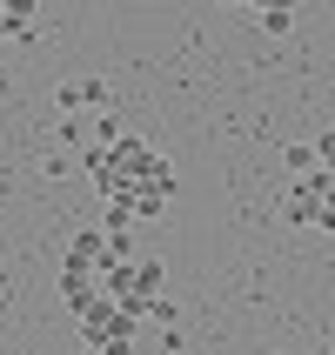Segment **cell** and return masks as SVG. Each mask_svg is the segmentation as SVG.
I'll return each mask as SVG.
<instances>
[{"label":"cell","mask_w":335,"mask_h":355,"mask_svg":"<svg viewBox=\"0 0 335 355\" xmlns=\"http://www.w3.org/2000/svg\"><path fill=\"white\" fill-rule=\"evenodd\" d=\"M101 295H108V302H121V309L135 315L148 295H168V268H161V261H148V255L114 261V268H101Z\"/></svg>","instance_id":"obj_1"},{"label":"cell","mask_w":335,"mask_h":355,"mask_svg":"<svg viewBox=\"0 0 335 355\" xmlns=\"http://www.w3.org/2000/svg\"><path fill=\"white\" fill-rule=\"evenodd\" d=\"M121 135H128V128H121V121H114V114H101V121H94V148H114V141H121Z\"/></svg>","instance_id":"obj_10"},{"label":"cell","mask_w":335,"mask_h":355,"mask_svg":"<svg viewBox=\"0 0 335 355\" xmlns=\"http://www.w3.org/2000/svg\"><path fill=\"white\" fill-rule=\"evenodd\" d=\"M135 329H141V322L128 315L121 302H94V309L80 315V342L101 349V355H128V349H135Z\"/></svg>","instance_id":"obj_2"},{"label":"cell","mask_w":335,"mask_h":355,"mask_svg":"<svg viewBox=\"0 0 335 355\" xmlns=\"http://www.w3.org/2000/svg\"><path fill=\"white\" fill-rule=\"evenodd\" d=\"M101 101H108V80H101V74H80V80H60V87H54L60 114H80V107H101Z\"/></svg>","instance_id":"obj_4"},{"label":"cell","mask_w":335,"mask_h":355,"mask_svg":"<svg viewBox=\"0 0 335 355\" xmlns=\"http://www.w3.org/2000/svg\"><path fill=\"white\" fill-rule=\"evenodd\" d=\"M60 261H74V268H108V235H74Z\"/></svg>","instance_id":"obj_5"},{"label":"cell","mask_w":335,"mask_h":355,"mask_svg":"<svg viewBox=\"0 0 335 355\" xmlns=\"http://www.w3.org/2000/svg\"><path fill=\"white\" fill-rule=\"evenodd\" d=\"M248 7H255V20L268 34H289V27H295V0H248Z\"/></svg>","instance_id":"obj_6"},{"label":"cell","mask_w":335,"mask_h":355,"mask_svg":"<svg viewBox=\"0 0 335 355\" xmlns=\"http://www.w3.org/2000/svg\"><path fill=\"white\" fill-rule=\"evenodd\" d=\"M128 221H135V201H128V195H108V208H101V228L114 235V228H128Z\"/></svg>","instance_id":"obj_9"},{"label":"cell","mask_w":335,"mask_h":355,"mask_svg":"<svg viewBox=\"0 0 335 355\" xmlns=\"http://www.w3.org/2000/svg\"><path fill=\"white\" fill-rule=\"evenodd\" d=\"M0 94H7V74H0Z\"/></svg>","instance_id":"obj_11"},{"label":"cell","mask_w":335,"mask_h":355,"mask_svg":"<svg viewBox=\"0 0 335 355\" xmlns=\"http://www.w3.org/2000/svg\"><path fill=\"white\" fill-rule=\"evenodd\" d=\"M34 7H40V0H0V20L14 27V40L27 34V27H34Z\"/></svg>","instance_id":"obj_8"},{"label":"cell","mask_w":335,"mask_h":355,"mask_svg":"<svg viewBox=\"0 0 335 355\" xmlns=\"http://www.w3.org/2000/svg\"><path fill=\"white\" fill-rule=\"evenodd\" d=\"M60 302H67L74 315H87L94 302H108V295H101V268H74V261H60Z\"/></svg>","instance_id":"obj_3"},{"label":"cell","mask_w":335,"mask_h":355,"mask_svg":"<svg viewBox=\"0 0 335 355\" xmlns=\"http://www.w3.org/2000/svg\"><path fill=\"white\" fill-rule=\"evenodd\" d=\"M282 161H289V175H316V168H322V161H316V141H289Z\"/></svg>","instance_id":"obj_7"}]
</instances>
